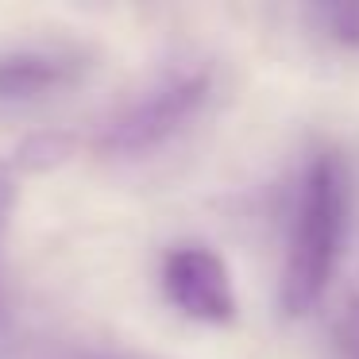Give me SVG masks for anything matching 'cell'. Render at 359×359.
Masks as SVG:
<instances>
[{
	"instance_id": "8992f818",
	"label": "cell",
	"mask_w": 359,
	"mask_h": 359,
	"mask_svg": "<svg viewBox=\"0 0 359 359\" xmlns=\"http://www.w3.org/2000/svg\"><path fill=\"white\" fill-rule=\"evenodd\" d=\"M66 158H70V140L58 132H39L27 143H20L12 166H20V170H50V166L66 163Z\"/></svg>"
},
{
	"instance_id": "7a4b0ae2",
	"label": "cell",
	"mask_w": 359,
	"mask_h": 359,
	"mask_svg": "<svg viewBox=\"0 0 359 359\" xmlns=\"http://www.w3.org/2000/svg\"><path fill=\"white\" fill-rule=\"evenodd\" d=\"M212 93V74L205 66H182L143 89L135 101L116 109L97 132V151L104 155H143L163 147L197 120Z\"/></svg>"
},
{
	"instance_id": "5b68a950",
	"label": "cell",
	"mask_w": 359,
	"mask_h": 359,
	"mask_svg": "<svg viewBox=\"0 0 359 359\" xmlns=\"http://www.w3.org/2000/svg\"><path fill=\"white\" fill-rule=\"evenodd\" d=\"M309 20L340 50H359V4H320L309 8Z\"/></svg>"
},
{
	"instance_id": "52a82bcc",
	"label": "cell",
	"mask_w": 359,
	"mask_h": 359,
	"mask_svg": "<svg viewBox=\"0 0 359 359\" xmlns=\"http://www.w3.org/2000/svg\"><path fill=\"white\" fill-rule=\"evenodd\" d=\"M12 205H16V170H12L8 163H0V236L8 228Z\"/></svg>"
},
{
	"instance_id": "3957f363",
	"label": "cell",
	"mask_w": 359,
	"mask_h": 359,
	"mask_svg": "<svg viewBox=\"0 0 359 359\" xmlns=\"http://www.w3.org/2000/svg\"><path fill=\"white\" fill-rule=\"evenodd\" d=\"M163 290L186 317L224 325L236 317V290L217 251L182 243L163 259Z\"/></svg>"
},
{
	"instance_id": "ba28073f",
	"label": "cell",
	"mask_w": 359,
	"mask_h": 359,
	"mask_svg": "<svg viewBox=\"0 0 359 359\" xmlns=\"http://www.w3.org/2000/svg\"><path fill=\"white\" fill-rule=\"evenodd\" d=\"M340 344L348 359H359V302H351V309L340 317Z\"/></svg>"
},
{
	"instance_id": "6da1fadb",
	"label": "cell",
	"mask_w": 359,
	"mask_h": 359,
	"mask_svg": "<svg viewBox=\"0 0 359 359\" xmlns=\"http://www.w3.org/2000/svg\"><path fill=\"white\" fill-rule=\"evenodd\" d=\"M351 217V174L340 151L325 147L305 163L297 182L290 251L282 266V309L302 317L325 297L344 255Z\"/></svg>"
},
{
	"instance_id": "277c9868",
	"label": "cell",
	"mask_w": 359,
	"mask_h": 359,
	"mask_svg": "<svg viewBox=\"0 0 359 359\" xmlns=\"http://www.w3.org/2000/svg\"><path fill=\"white\" fill-rule=\"evenodd\" d=\"M89 70V58L74 47H16L0 55V104L24 109L74 89L81 74Z\"/></svg>"
}]
</instances>
